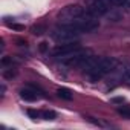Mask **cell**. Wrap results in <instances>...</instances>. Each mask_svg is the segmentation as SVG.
<instances>
[{
  "label": "cell",
  "instance_id": "cell-20",
  "mask_svg": "<svg viewBox=\"0 0 130 130\" xmlns=\"http://www.w3.org/2000/svg\"><path fill=\"white\" fill-rule=\"evenodd\" d=\"M2 64H3V66H6V64H12V58L3 57V58H2Z\"/></svg>",
  "mask_w": 130,
  "mask_h": 130
},
{
  "label": "cell",
  "instance_id": "cell-8",
  "mask_svg": "<svg viewBox=\"0 0 130 130\" xmlns=\"http://www.w3.org/2000/svg\"><path fill=\"white\" fill-rule=\"evenodd\" d=\"M57 95H58L61 100H66V101H71V100L74 98L72 90H71V89H68V87H60V89L57 90Z\"/></svg>",
  "mask_w": 130,
  "mask_h": 130
},
{
  "label": "cell",
  "instance_id": "cell-3",
  "mask_svg": "<svg viewBox=\"0 0 130 130\" xmlns=\"http://www.w3.org/2000/svg\"><path fill=\"white\" fill-rule=\"evenodd\" d=\"M81 15H84V9L80 5H68L57 14V19L61 25H69L74 20L80 19Z\"/></svg>",
  "mask_w": 130,
  "mask_h": 130
},
{
  "label": "cell",
  "instance_id": "cell-1",
  "mask_svg": "<svg viewBox=\"0 0 130 130\" xmlns=\"http://www.w3.org/2000/svg\"><path fill=\"white\" fill-rule=\"evenodd\" d=\"M115 69H118V60H115L113 57H100L95 69L87 74V78L90 80V83H96L106 74H110Z\"/></svg>",
  "mask_w": 130,
  "mask_h": 130
},
{
  "label": "cell",
  "instance_id": "cell-12",
  "mask_svg": "<svg viewBox=\"0 0 130 130\" xmlns=\"http://www.w3.org/2000/svg\"><path fill=\"white\" fill-rule=\"evenodd\" d=\"M41 116H43L46 121H54V119L57 118V113H55L54 110H44V112L41 113Z\"/></svg>",
  "mask_w": 130,
  "mask_h": 130
},
{
  "label": "cell",
  "instance_id": "cell-7",
  "mask_svg": "<svg viewBox=\"0 0 130 130\" xmlns=\"http://www.w3.org/2000/svg\"><path fill=\"white\" fill-rule=\"evenodd\" d=\"M20 98L25 100V101L32 103V101H37L38 95H37V90H35V89H32L31 86H28V87H25V89L20 90Z\"/></svg>",
  "mask_w": 130,
  "mask_h": 130
},
{
  "label": "cell",
  "instance_id": "cell-6",
  "mask_svg": "<svg viewBox=\"0 0 130 130\" xmlns=\"http://www.w3.org/2000/svg\"><path fill=\"white\" fill-rule=\"evenodd\" d=\"M80 49V44L77 41H69V43H60L55 49H54V55L55 57H61V55H66L72 51Z\"/></svg>",
  "mask_w": 130,
  "mask_h": 130
},
{
  "label": "cell",
  "instance_id": "cell-19",
  "mask_svg": "<svg viewBox=\"0 0 130 130\" xmlns=\"http://www.w3.org/2000/svg\"><path fill=\"white\" fill-rule=\"evenodd\" d=\"M110 101L115 103V104H122V103H124V98H122V96H115V98H112Z\"/></svg>",
  "mask_w": 130,
  "mask_h": 130
},
{
  "label": "cell",
  "instance_id": "cell-23",
  "mask_svg": "<svg viewBox=\"0 0 130 130\" xmlns=\"http://www.w3.org/2000/svg\"><path fill=\"white\" fill-rule=\"evenodd\" d=\"M125 5H127V6H130V0H127V3H125Z\"/></svg>",
  "mask_w": 130,
  "mask_h": 130
},
{
  "label": "cell",
  "instance_id": "cell-15",
  "mask_svg": "<svg viewBox=\"0 0 130 130\" xmlns=\"http://www.w3.org/2000/svg\"><path fill=\"white\" fill-rule=\"evenodd\" d=\"M28 116H29L31 119H37V118L40 116V113H38L37 110H34V109H29V110H28Z\"/></svg>",
  "mask_w": 130,
  "mask_h": 130
},
{
  "label": "cell",
  "instance_id": "cell-4",
  "mask_svg": "<svg viewBox=\"0 0 130 130\" xmlns=\"http://www.w3.org/2000/svg\"><path fill=\"white\" fill-rule=\"evenodd\" d=\"M69 25H71L72 28H75L77 31H80V32H92V31L98 29V26H100L98 20H96L92 14H84V15H81L80 19L74 20V22L69 23Z\"/></svg>",
  "mask_w": 130,
  "mask_h": 130
},
{
  "label": "cell",
  "instance_id": "cell-22",
  "mask_svg": "<svg viewBox=\"0 0 130 130\" xmlns=\"http://www.w3.org/2000/svg\"><path fill=\"white\" fill-rule=\"evenodd\" d=\"M5 90H6V87H5V84H2V86H0V92H2V93H0V95H5Z\"/></svg>",
  "mask_w": 130,
  "mask_h": 130
},
{
  "label": "cell",
  "instance_id": "cell-10",
  "mask_svg": "<svg viewBox=\"0 0 130 130\" xmlns=\"http://www.w3.org/2000/svg\"><path fill=\"white\" fill-rule=\"evenodd\" d=\"M121 77L130 83V63H122L121 66Z\"/></svg>",
  "mask_w": 130,
  "mask_h": 130
},
{
  "label": "cell",
  "instance_id": "cell-13",
  "mask_svg": "<svg viewBox=\"0 0 130 130\" xmlns=\"http://www.w3.org/2000/svg\"><path fill=\"white\" fill-rule=\"evenodd\" d=\"M122 19V14H119V12H110L109 14V20L110 22H119Z\"/></svg>",
  "mask_w": 130,
  "mask_h": 130
},
{
  "label": "cell",
  "instance_id": "cell-14",
  "mask_svg": "<svg viewBox=\"0 0 130 130\" xmlns=\"http://www.w3.org/2000/svg\"><path fill=\"white\" fill-rule=\"evenodd\" d=\"M38 51L43 52V54L47 52V51H49V44H47V41H41V43L38 44Z\"/></svg>",
  "mask_w": 130,
  "mask_h": 130
},
{
  "label": "cell",
  "instance_id": "cell-9",
  "mask_svg": "<svg viewBox=\"0 0 130 130\" xmlns=\"http://www.w3.org/2000/svg\"><path fill=\"white\" fill-rule=\"evenodd\" d=\"M17 74H19V72H17V69H15V68H12V66H11V68H8V69H5V71L2 72V75H3V78H5V80H12V78H15V77H17Z\"/></svg>",
  "mask_w": 130,
  "mask_h": 130
},
{
  "label": "cell",
  "instance_id": "cell-18",
  "mask_svg": "<svg viewBox=\"0 0 130 130\" xmlns=\"http://www.w3.org/2000/svg\"><path fill=\"white\" fill-rule=\"evenodd\" d=\"M109 2L113 3V5H116V6H122V5L127 3V0H109Z\"/></svg>",
  "mask_w": 130,
  "mask_h": 130
},
{
  "label": "cell",
  "instance_id": "cell-21",
  "mask_svg": "<svg viewBox=\"0 0 130 130\" xmlns=\"http://www.w3.org/2000/svg\"><path fill=\"white\" fill-rule=\"evenodd\" d=\"M15 41L19 43V46H26V44H28V41H26V40H22V38H17Z\"/></svg>",
  "mask_w": 130,
  "mask_h": 130
},
{
  "label": "cell",
  "instance_id": "cell-5",
  "mask_svg": "<svg viewBox=\"0 0 130 130\" xmlns=\"http://www.w3.org/2000/svg\"><path fill=\"white\" fill-rule=\"evenodd\" d=\"M84 2H86V6H87V12L92 14L93 17L106 15L110 9L109 0H84Z\"/></svg>",
  "mask_w": 130,
  "mask_h": 130
},
{
  "label": "cell",
  "instance_id": "cell-11",
  "mask_svg": "<svg viewBox=\"0 0 130 130\" xmlns=\"http://www.w3.org/2000/svg\"><path fill=\"white\" fill-rule=\"evenodd\" d=\"M31 32H32L34 35H43V34L46 32V25H41V23L34 25V26L31 28Z\"/></svg>",
  "mask_w": 130,
  "mask_h": 130
},
{
  "label": "cell",
  "instance_id": "cell-16",
  "mask_svg": "<svg viewBox=\"0 0 130 130\" xmlns=\"http://www.w3.org/2000/svg\"><path fill=\"white\" fill-rule=\"evenodd\" d=\"M118 112H119L122 116L130 118V109H128V107H119V109H118Z\"/></svg>",
  "mask_w": 130,
  "mask_h": 130
},
{
  "label": "cell",
  "instance_id": "cell-2",
  "mask_svg": "<svg viewBox=\"0 0 130 130\" xmlns=\"http://www.w3.org/2000/svg\"><path fill=\"white\" fill-rule=\"evenodd\" d=\"M80 34L81 32L72 28L71 25H60L52 31V38L57 43H69V41H75Z\"/></svg>",
  "mask_w": 130,
  "mask_h": 130
},
{
  "label": "cell",
  "instance_id": "cell-17",
  "mask_svg": "<svg viewBox=\"0 0 130 130\" xmlns=\"http://www.w3.org/2000/svg\"><path fill=\"white\" fill-rule=\"evenodd\" d=\"M9 28L14 31H25V25H19V23H11Z\"/></svg>",
  "mask_w": 130,
  "mask_h": 130
}]
</instances>
